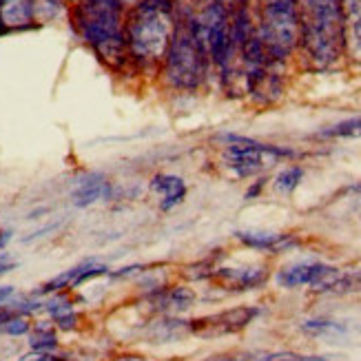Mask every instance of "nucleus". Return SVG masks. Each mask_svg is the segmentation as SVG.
Returning a JSON list of instances; mask_svg holds the SVG:
<instances>
[{
	"label": "nucleus",
	"mask_w": 361,
	"mask_h": 361,
	"mask_svg": "<svg viewBox=\"0 0 361 361\" xmlns=\"http://www.w3.org/2000/svg\"><path fill=\"white\" fill-rule=\"evenodd\" d=\"M124 0H80L69 11L75 34L111 71L131 65L124 42Z\"/></svg>",
	"instance_id": "nucleus-1"
},
{
	"label": "nucleus",
	"mask_w": 361,
	"mask_h": 361,
	"mask_svg": "<svg viewBox=\"0 0 361 361\" xmlns=\"http://www.w3.org/2000/svg\"><path fill=\"white\" fill-rule=\"evenodd\" d=\"M176 13L162 0H135L124 11V42L131 65L160 69L173 38Z\"/></svg>",
	"instance_id": "nucleus-2"
},
{
	"label": "nucleus",
	"mask_w": 361,
	"mask_h": 361,
	"mask_svg": "<svg viewBox=\"0 0 361 361\" xmlns=\"http://www.w3.org/2000/svg\"><path fill=\"white\" fill-rule=\"evenodd\" d=\"M300 51L315 71L333 69L346 58L341 0H302Z\"/></svg>",
	"instance_id": "nucleus-3"
},
{
	"label": "nucleus",
	"mask_w": 361,
	"mask_h": 361,
	"mask_svg": "<svg viewBox=\"0 0 361 361\" xmlns=\"http://www.w3.org/2000/svg\"><path fill=\"white\" fill-rule=\"evenodd\" d=\"M209 67L207 49L195 34L191 16L176 18L173 38L160 65L162 80L176 91H195L207 80Z\"/></svg>",
	"instance_id": "nucleus-4"
},
{
	"label": "nucleus",
	"mask_w": 361,
	"mask_h": 361,
	"mask_svg": "<svg viewBox=\"0 0 361 361\" xmlns=\"http://www.w3.org/2000/svg\"><path fill=\"white\" fill-rule=\"evenodd\" d=\"M300 3L302 0H262L257 36L269 60L284 65L300 51Z\"/></svg>",
	"instance_id": "nucleus-5"
},
{
	"label": "nucleus",
	"mask_w": 361,
	"mask_h": 361,
	"mask_svg": "<svg viewBox=\"0 0 361 361\" xmlns=\"http://www.w3.org/2000/svg\"><path fill=\"white\" fill-rule=\"evenodd\" d=\"M219 140L226 145V149H224L226 166L240 178L257 176V173H262L264 169H269L275 162L290 158V155H293V151H288V149L273 147V145H262V142H257V140L233 135V133H226Z\"/></svg>",
	"instance_id": "nucleus-6"
},
{
	"label": "nucleus",
	"mask_w": 361,
	"mask_h": 361,
	"mask_svg": "<svg viewBox=\"0 0 361 361\" xmlns=\"http://www.w3.org/2000/svg\"><path fill=\"white\" fill-rule=\"evenodd\" d=\"M257 315L255 308H233L226 312H219V315H211V317H204V319H195L193 322V331L197 335H226V333H235V331H242L244 326H248L253 322V317Z\"/></svg>",
	"instance_id": "nucleus-7"
},
{
	"label": "nucleus",
	"mask_w": 361,
	"mask_h": 361,
	"mask_svg": "<svg viewBox=\"0 0 361 361\" xmlns=\"http://www.w3.org/2000/svg\"><path fill=\"white\" fill-rule=\"evenodd\" d=\"M346 58L361 65V0H341Z\"/></svg>",
	"instance_id": "nucleus-8"
},
{
	"label": "nucleus",
	"mask_w": 361,
	"mask_h": 361,
	"mask_svg": "<svg viewBox=\"0 0 361 361\" xmlns=\"http://www.w3.org/2000/svg\"><path fill=\"white\" fill-rule=\"evenodd\" d=\"M333 269L326 264H319V262H304V264H295V266H288L284 269L279 275H277V281L284 288H297V286H315L317 281L328 275Z\"/></svg>",
	"instance_id": "nucleus-9"
},
{
	"label": "nucleus",
	"mask_w": 361,
	"mask_h": 361,
	"mask_svg": "<svg viewBox=\"0 0 361 361\" xmlns=\"http://www.w3.org/2000/svg\"><path fill=\"white\" fill-rule=\"evenodd\" d=\"M109 195H111V184L106 182V178L102 173H89L78 182L71 193V200L78 209H85L98 200H106Z\"/></svg>",
	"instance_id": "nucleus-10"
},
{
	"label": "nucleus",
	"mask_w": 361,
	"mask_h": 361,
	"mask_svg": "<svg viewBox=\"0 0 361 361\" xmlns=\"http://www.w3.org/2000/svg\"><path fill=\"white\" fill-rule=\"evenodd\" d=\"M36 25V0H3L5 31H20Z\"/></svg>",
	"instance_id": "nucleus-11"
},
{
	"label": "nucleus",
	"mask_w": 361,
	"mask_h": 361,
	"mask_svg": "<svg viewBox=\"0 0 361 361\" xmlns=\"http://www.w3.org/2000/svg\"><path fill=\"white\" fill-rule=\"evenodd\" d=\"M151 191L153 193H160V209L162 211H171L180 207L186 197V184L182 178L178 176H171V173H158L153 176L151 180Z\"/></svg>",
	"instance_id": "nucleus-12"
},
{
	"label": "nucleus",
	"mask_w": 361,
	"mask_h": 361,
	"mask_svg": "<svg viewBox=\"0 0 361 361\" xmlns=\"http://www.w3.org/2000/svg\"><path fill=\"white\" fill-rule=\"evenodd\" d=\"M215 277L228 290H250L264 284L266 271L259 266H255V269H219Z\"/></svg>",
	"instance_id": "nucleus-13"
},
{
	"label": "nucleus",
	"mask_w": 361,
	"mask_h": 361,
	"mask_svg": "<svg viewBox=\"0 0 361 361\" xmlns=\"http://www.w3.org/2000/svg\"><path fill=\"white\" fill-rule=\"evenodd\" d=\"M238 240L250 248H259V250H284L295 244L290 235L266 233V231H240Z\"/></svg>",
	"instance_id": "nucleus-14"
},
{
	"label": "nucleus",
	"mask_w": 361,
	"mask_h": 361,
	"mask_svg": "<svg viewBox=\"0 0 361 361\" xmlns=\"http://www.w3.org/2000/svg\"><path fill=\"white\" fill-rule=\"evenodd\" d=\"M195 302V295L191 288H184V286H176L171 290H162L153 297V304L155 308L160 310H166V312H180V310H186L191 308Z\"/></svg>",
	"instance_id": "nucleus-15"
},
{
	"label": "nucleus",
	"mask_w": 361,
	"mask_h": 361,
	"mask_svg": "<svg viewBox=\"0 0 361 361\" xmlns=\"http://www.w3.org/2000/svg\"><path fill=\"white\" fill-rule=\"evenodd\" d=\"M47 310H49V315L54 317L56 326L60 328V331H73L75 324H78V315L73 312L71 304L69 302H49L44 306Z\"/></svg>",
	"instance_id": "nucleus-16"
},
{
	"label": "nucleus",
	"mask_w": 361,
	"mask_h": 361,
	"mask_svg": "<svg viewBox=\"0 0 361 361\" xmlns=\"http://www.w3.org/2000/svg\"><path fill=\"white\" fill-rule=\"evenodd\" d=\"M317 137H331V140H335V137H361V116L337 122V124H333V127H326L317 133Z\"/></svg>",
	"instance_id": "nucleus-17"
},
{
	"label": "nucleus",
	"mask_w": 361,
	"mask_h": 361,
	"mask_svg": "<svg viewBox=\"0 0 361 361\" xmlns=\"http://www.w3.org/2000/svg\"><path fill=\"white\" fill-rule=\"evenodd\" d=\"M304 178V169L302 166H288L275 178V188L279 193H293L297 186H300Z\"/></svg>",
	"instance_id": "nucleus-18"
},
{
	"label": "nucleus",
	"mask_w": 361,
	"mask_h": 361,
	"mask_svg": "<svg viewBox=\"0 0 361 361\" xmlns=\"http://www.w3.org/2000/svg\"><path fill=\"white\" fill-rule=\"evenodd\" d=\"M304 331L310 335H341L343 326L337 322H328V319H315V322H306Z\"/></svg>",
	"instance_id": "nucleus-19"
},
{
	"label": "nucleus",
	"mask_w": 361,
	"mask_h": 361,
	"mask_svg": "<svg viewBox=\"0 0 361 361\" xmlns=\"http://www.w3.org/2000/svg\"><path fill=\"white\" fill-rule=\"evenodd\" d=\"M333 293H350L361 290V273H339L335 284L331 286Z\"/></svg>",
	"instance_id": "nucleus-20"
},
{
	"label": "nucleus",
	"mask_w": 361,
	"mask_h": 361,
	"mask_svg": "<svg viewBox=\"0 0 361 361\" xmlns=\"http://www.w3.org/2000/svg\"><path fill=\"white\" fill-rule=\"evenodd\" d=\"M31 341V348L34 350H42V353H51L58 341H56V335L51 331H47V328H40V331L29 339Z\"/></svg>",
	"instance_id": "nucleus-21"
},
{
	"label": "nucleus",
	"mask_w": 361,
	"mask_h": 361,
	"mask_svg": "<svg viewBox=\"0 0 361 361\" xmlns=\"http://www.w3.org/2000/svg\"><path fill=\"white\" fill-rule=\"evenodd\" d=\"M3 333L13 335V337L25 335V333H29V322L23 319V317H11V319L3 326Z\"/></svg>",
	"instance_id": "nucleus-22"
},
{
	"label": "nucleus",
	"mask_w": 361,
	"mask_h": 361,
	"mask_svg": "<svg viewBox=\"0 0 361 361\" xmlns=\"http://www.w3.org/2000/svg\"><path fill=\"white\" fill-rule=\"evenodd\" d=\"M257 361H319L315 357H300V355H295V353H273V355H266Z\"/></svg>",
	"instance_id": "nucleus-23"
},
{
	"label": "nucleus",
	"mask_w": 361,
	"mask_h": 361,
	"mask_svg": "<svg viewBox=\"0 0 361 361\" xmlns=\"http://www.w3.org/2000/svg\"><path fill=\"white\" fill-rule=\"evenodd\" d=\"M217 3L228 11V16H233V13L246 9L250 5V0H217Z\"/></svg>",
	"instance_id": "nucleus-24"
},
{
	"label": "nucleus",
	"mask_w": 361,
	"mask_h": 361,
	"mask_svg": "<svg viewBox=\"0 0 361 361\" xmlns=\"http://www.w3.org/2000/svg\"><path fill=\"white\" fill-rule=\"evenodd\" d=\"M18 361H60L58 357H54L51 353H42V350H31L27 355H23Z\"/></svg>",
	"instance_id": "nucleus-25"
},
{
	"label": "nucleus",
	"mask_w": 361,
	"mask_h": 361,
	"mask_svg": "<svg viewBox=\"0 0 361 361\" xmlns=\"http://www.w3.org/2000/svg\"><path fill=\"white\" fill-rule=\"evenodd\" d=\"M13 266H16V262H9V255H3V257H0V275L9 273Z\"/></svg>",
	"instance_id": "nucleus-26"
},
{
	"label": "nucleus",
	"mask_w": 361,
	"mask_h": 361,
	"mask_svg": "<svg viewBox=\"0 0 361 361\" xmlns=\"http://www.w3.org/2000/svg\"><path fill=\"white\" fill-rule=\"evenodd\" d=\"M13 295V286H0V304H5Z\"/></svg>",
	"instance_id": "nucleus-27"
},
{
	"label": "nucleus",
	"mask_w": 361,
	"mask_h": 361,
	"mask_svg": "<svg viewBox=\"0 0 361 361\" xmlns=\"http://www.w3.org/2000/svg\"><path fill=\"white\" fill-rule=\"evenodd\" d=\"M11 310H5V308H0V331H3V326L11 319Z\"/></svg>",
	"instance_id": "nucleus-28"
},
{
	"label": "nucleus",
	"mask_w": 361,
	"mask_h": 361,
	"mask_svg": "<svg viewBox=\"0 0 361 361\" xmlns=\"http://www.w3.org/2000/svg\"><path fill=\"white\" fill-rule=\"evenodd\" d=\"M9 240H11V231H3V233H0V248H3Z\"/></svg>",
	"instance_id": "nucleus-29"
},
{
	"label": "nucleus",
	"mask_w": 361,
	"mask_h": 361,
	"mask_svg": "<svg viewBox=\"0 0 361 361\" xmlns=\"http://www.w3.org/2000/svg\"><path fill=\"white\" fill-rule=\"evenodd\" d=\"M0 34H5V27H3V0H0Z\"/></svg>",
	"instance_id": "nucleus-30"
},
{
	"label": "nucleus",
	"mask_w": 361,
	"mask_h": 361,
	"mask_svg": "<svg viewBox=\"0 0 361 361\" xmlns=\"http://www.w3.org/2000/svg\"><path fill=\"white\" fill-rule=\"evenodd\" d=\"M162 3H166V5H171V7H176L180 0H162Z\"/></svg>",
	"instance_id": "nucleus-31"
},
{
	"label": "nucleus",
	"mask_w": 361,
	"mask_h": 361,
	"mask_svg": "<svg viewBox=\"0 0 361 361\" xmlns=\"http://www.w3.org/2000/svg\"><path fill=\"white\" fill-rule=\"evenodd\" d=\"M62 3H69V5H75V3H80V0H62Z\"/></svg>",
	"instance_id": "nucleus-32"
},
{
	"label": "nucleus",
	"mask_w": 361,
	"mask_h": 361,
	"mask_svg": "<svg viewBox=\"0 0 361 361\" xmlns=\"http://www.w3.org/2000/svg\"><path fill=\"white\" fill-rule=\"evenodd\" d=\"M207 361H228V359H207Z\"/></svg>",
	"instance_id": "nucleus-33"
}]
</instances>
